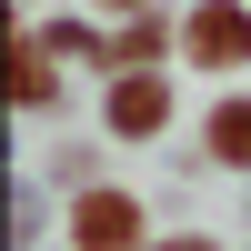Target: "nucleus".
Wrapping results in <instances>:
<instances>
[{
    "instance_id": "20e7f679",
    "label": "nucleus",
    "mask_w": 251,
    "mask_h": 251,
    "mask_svg": "<svg viewBox=\"0 0 251 251\" xmlns=\"http://www.w3.org/2000/svg\"><path fill=\"white\" fill-rule=\"evenodd\" d=\"M211 151L251 171V100H221V111H211Z\"/></svg>"
},
{
    "instance_id": "39448f33",
    "label": "nucleus",
    "mask_w": 251,
    "mask_h": 251,
    "mask_svg": "<svg viewBox=\"0 0 251 251\" xmlns=\"http://www.w3.org/2000/svg\"><path fill=\"white\" fill-rule=\"evenodd\" d=\"M151 50H161V20H131V30L111 40V60H151Z\"/></svg>"
},
{
    "instance_id": "423d86ee",
    "label": "nucleus",
    "mask_w": 251,
    "mask_h": 251,
    "mask_svg": "<svg viewBox=\"0 0 251 251\" xmlns=\"http://www.w3.org/2000/svg\"><path fill=\"white\" fill-rule=\"evenodd\" d=\"M161 251H211V241H161Z\"/></svg>"
},
{
    "instance_id": "f03ea898",
    "label": "nucleus",
    "mask_w": 251,
    "mask_h": 251,
    "mask_svg": "<svg viewBox=\"0 0 251 251\" xmlns=\"http://www.w3.org/2000/svg\"><path fill=\"white\" fill-rule=\"evenodd\" d=\"M131 231H141V211L121 191H80V211H71V241L80 251H131Z\"/></svg>"
},
{
    "instance_id": "f257e3e1",
    "label": "nucleus",
    "mask_w": 251,
    "mask_h": 251,
    "mask_svg": "<svg viewBox=\"0 0 251 251\" xmlns=\"http://www.w3.org/2000/svg\"><path fill=\"white\" fill-rule=\"evenodd\" d=\"M191 60H211V71H231V60H251V10L241 0H211V10H191Z\"/></svg>"
},
{
    "instance_id": "7ed1b4c3",
    "label": "nucleus",
    "mask_w": 251,
    "mask_h": 251,
    "mask_svg": "<svg viewBox=\"0 0 251 251\" xmlns=\"http://www.w3.org/2000/svg\"><path fill=\"white\" fill-rule=\"evenodd\" d=\"M161 111H171L161 80H121V91H111V131H161Z\"/></svg>"
}]
</instances>
